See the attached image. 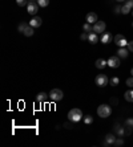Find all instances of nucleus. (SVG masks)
Wrapping results in <instances>:
<instances>
[{
	"mask_svg": "<svg viewBox=\"0 0 133 147\" xmlns=\"http://www.w3.org/2000/svg\"><path fill=\"white\" fill-rule=\"evenodd\" d=\"M68 119L71 121V122H80V121L83 119V113H81V110L80 109H72L69 110V113H68Z\"/></svg>",
	"mask_w": 133,
	"mask_h": 147,
	"instance_id": "nucleus-1",
	"label": "nucleus"
},
{
	"mask_svg": "<svg viewBox=\"0 0 133 147\" xmlns=\"http://www.w3.org/2000/svg\"><path fill=\"white\" fill-rule=\"evenodd\" d=\"M112 113V109H110L109 105H100L97 107V115L101 117V118H108Z\"/></svg>",
	"mask_w": 133,
	"mask_h": 147,
	"instance_id": "nucleus-2",
	"label": "nucleus"
},
{
	"mask_svg": "<svg viewBox=\"0 0 133 147\" xmlns=\"http://www.w3.org/2000/svg\"><path fill=\"white\" fill-rule=\"evenodd\" d=\"M63 97H64V93L60 89H52L51 93H49V98H51L52 102H59L61 101Z\"/></svg>",
	"mask_w": 133,
	"mask_h": 147,
	"instance_id": "nucleus-3",
	"label": "nucleus"
},
{
	"mask_svg": "<svg viewBox=\"0 0 133 147\" xmlns=\"http://www.w3.org/2000/svg\"><path fill=\"white\" fill-rule=\"evenodd\" d=\"M95 82H96V85L99 86V88H104V86L108 85L109 80H108L106 74H97L96 76V78H95Z\"/></svg>",
	"mask_w": 133,
	"mask_h": 147,
	"instance_id": "nucleus-4",
	"label": "nucleus"
},
{
	"mask_svg": "<svg viewBox=\"0 0 133 147\" xmlns=\"http://www.w3.org/2000/svg\"><path fill=\"white\" fill-rule=\"evenodd\" d=\"M113 40H115V44H116L119 48H125L126 45H128V41H126L124 34H116Z\"/></svg>",
	"mask_w": 133,
	"mask_h": 147,
	"instance_id": "nucleus-5",
	"label": "nucleus"
},
{
	"mask_svg": "<svg viewBox=\"0 0 133 147\" xmlns=\"http://www.w3.org/2000/svg\"><path fill=\"white\" fill-rule=\"evenodd\" d=\"M39 8H40V5L38 4V1H29V3L27 4V11H28V13L32 15V16H36V13H38Z\"/></svg>",
	"mask_w": 133,
	"mask_h": 147,
	"instance_id": "nucleus-6",
	"label": "nucleus"
},
{
	"mask_svg": "<svg viewBox=\"0 0 133 147\" xmlns=\"http://www.w3.org/2000/svg\"><path fill=\"white\" fill-rule=\"evenodd\" d=\"M105 28H106V24L104 21H96L95 24H93V32L95 33H104Z\"/></svg>",
	"mask_w": 133,
	"mask_h": 147,
	"instance_id": "nucleus-7",
	"label": "nucleus"
},
{
	"mask_svg": "<svg viewBox=\"0 0 133 147\" xmlns=\"http://www.w3.org/2000/svg\"><path fill=\"white\" fill-rule=\"evenodd\" d=\"M108 65H109L110 68H119L120 66V57L119 56H112V57H109Z\"/></svg>",
	"mask_w": 133,
	"mask_h": 147,
	"instance_id": "nucleus-8",
	"label": "nucleus"
},
{
	"mask_svg": "<svg viewBox=\"0 0 133 147\" xmlns=\"http://www.w3.org/2000/svg\"><path fill=\"white\" fill-rule=\"evenodd\" d=\"M41 23H43V20H41L40 16H33L31 19V21H29V25L33 28H39L41 25Z\"/></svg>",
	"mask_w": 133,
	"mask_h": 147,
	"instance_id": "nucleus-9",
	"label": "nucleus"
},
{
	"mask_svg": "<svg viewBox=\"0 0 133 147\" xmlns=\"http://www.w3.org/2000/svg\"><path fill=\"white\" fill-rule=\"evenodd\" d=\"M85 20H87V23H91V24H95L96 21H99L97 20V15H96L95 12H89V13L87 15Z\"/></svg>",
	"mask_w": 133,
	"mask_h": 147,
	"instance_id": "nucleus-10",
	"label": "nucleus"
},
{
	"mask_svg": "<svg viewBox=\"0 0 133 147\" xmlns=\"http://www.w3.org/2000/svg\"><path fill=\"white\" fill-rule=\"evenodd\" d=\"M113 36L110 33H102V36H101V42L102 44H109V42H112V40H113Z\"/></svg>",
	"mask_w": 133,
	"mask_h": 147,
	"instance_id": "nucleus-11",
	"label": "nucleus"
},
{
	"mask_svg": "<svg viewBox=\"0 0 133 147\" xmlns=\"http://www.w3.org/2000/svg\"><path fill=\"white\" fill-rule=\"evenodd\" d=\"M95 65H96L97 69H104L106 65H108V61H105L104 58H99V60H96Z\"/></svg>",
	"mask_w": 133,
	"mask_h": 147,
	"instance_id": "nucleus-12",
	"label": "nucleus"
},
{
	"mask_svg": "<svg viewBox=\"0 0 133 147\" xmlns=\"http://www.w3.org/2000/svg\"><path fill=\"white\" fill-rule=\"evenodd\" d=\"M48 97H49V94H47V93H44V92H41V93H39V94H38L36 101H38V102H40V103H43V102H45V101L48 99Z\"/></svg>",
	"mask_w": 133,
	"mask_h": 147,
	"instance_id": "nucleus-13",
	"label": "nucleus"
},
{
	"mask_svg": "<svg viewBox=\"0 0 133 147\" xmlns=\"http://www.w3.org/2000/svg\"><path fill=\"white\" fill-rule=\"evenodd\" d=\"M128 55H129V51L126 48H119V51H117V56L121 58H126Z\"/></svg>",
	"mask_w": 133,
	"mask_h": 147,
	"instance_id": "nucleus-14",
	"label": "nucleus"
},
{
	"mask_svg": "<svg viewBox=\"0 0 133 147\" xmlns=\"http://www.w3.org/2000/svg\"><path fill=\"white\" fill-rule=\"evenodd\" d=\"M115 131L117 133V135H119V137H123L124 134H125V127L120 126L119 123H116V125H115Z\"/></svg>",
	"mask_w": 133,
	"mask_h": 147,
	"instance_id": "nucleus-15",
	"label": "nucleus"
},
{
	"mask_svg": "<svg viewBox=\"0 0 133 147\" xmlns=\"http://www.w3.org/2000/svg\"><path fill=\"white\" fill-rule=\"evenodd\" d=\"M105 142L108 144H115V142H116V137H115V135H113V134H106L105 135Z\"/></svg>",
	"mask_w": 133,
	"mask_h": 147,
	"instance_id": "nucleus-16",
	"label": "nucleus"
},
{
	"mask_svg": "<svg viewBox=\"0 0 133 147\" xmlns=\"http://www.w3.org/2000/svg\"><path fill=\"white\" fill-rule=\"evenodd\" d=\"M88 41L91 42V44H96V42L99 41V36H97V33L91 32V33H89V37H88Z\"/></svg>",
	"mask_w": 133,
	"mask_h": 147,
	"instance_id": "nucleus-17",
	"label": "nucleus"
},
{
	"mask_svg": "<svg viewBox=\"0 0 133 147\" xmlns=\"http://www.w3.org/2000/svg\"><path fill=\"white\" fill-rule=\"evenodd\" d=\"M33 33H35V31H33V27H31V25H28L27 27V29L24 31V36H27V37H31V36H33Z\"/></svg>",
	"mask_w": 133,
	"mask_h": 147,
	"instance_id": "nucleus-18",
	"label": "nucleus"
},
{
	"mask_svg": "<svg viewBox=\"0 0 133 147\" xmlns=\"http://www.w3.org/2000/svg\"><path fill=\"white\" fill-rule=\"evenodd\" d=\"M124 97H125V99L128 101V102H133V90H128V92H125Z\"/></svg>",
	"mask_w": 133,
	"mask_h": 147,
	"instance_id": "nucleus-19",
	"label": "nucleus"
},
{
	"mask_svg": "<svg viewBox=\"0 0 133 147\" xmlns=\"http://www.w3.org/2000/svg\"><path fill=\"white\" fill-rule=\"evenodd\" d=\"M83 29L85 32H88V33H91V32H93V25L91 23H85V24L83 25Z\"/></svg>",
	"mask_w": 133,
	"mask_h": 147,
	"instance_id": "nucleus-20",
	"label": "nucleus"
},
{
	"mask_svg": "<svg viewBox=\"0 0 133 147\" xmlns=\"http://www.w3.org/2000/svg\"><path fill=\"white\" fill-rule=\"evenodd\" d=\"M28 25H29V24H27V23H20V24H19V27H17V31L21 32V33H24V31L27 29Z\"/></svg>",
	"mask_w": 133,
	"mask_h": 147,
	"instance_id": "nucleus-21",
	"label": "nucleus"
},
{
	"mask_svg": "<svg viewBox=\"0 0 133 147\" xmlns=\"http://www.w3.org/2000/svg\"><path fill=\"white\" fill-rule=\"evenodd\" d=\"M125 127H128L129 130H133V118H128L125 121Z\"/></svg>",
	"mask_w": 133,
	"mask_h": 147,
	"instance_id": "nucleus-22",
	"label": "nucleus"
},
{
	"mask_svg": "<svg viewBox=\"0 0 133 147\" xmlns=\"http://www.w3.org/2000/svg\"><path fill=\"white\" fill-rule=\"evenodd\" d=\"M130 11H132V8L128 7L126 4H124L123 7H121V13H124V15H128V13L130 12Z\"/></svg>",
	"mask_w": 133,
	"mask_h": 147,
	"instance_id": "nucleus-23",
	"label": "nucleus"
},
{
	"mask_svg": "<svg viewBox=\"0 0 133 147\" xmlns=\"http://www.w3.org/2000/svg\"><path fill=\"white\" fill-rule=\"evenodd\" d=\"M109 82H110V85H112V86H117L120 84V78H119V77H112Z\"/></svg>",
	"mask_w": 133,
	"mask_h": 147,
	"instance_id": "nucleus-24",
	"label": "nucleus"
},
{
	"mask_svg": "<svg viewBox=\"0 0 133 147\" xmlns=\"http://www.w3.org/2000/svg\"><path fill=\"white\" fill-rule=\"evenodd\" d=\"M38 4L40 5V7H48L49 5V0H38Z\"/></svg>",
	"mask_w": 133,
	"mask_h": 147,
	"instance_id": "nucleus-25",
	"label": "nucleus"
},
{
	"mask_svg": "<svg viewBox=\"0 0 133 147\" xmlns=\"http://www.w3.org/2000/svg\"><path fill=\"white\" fill-rule=\"evenodd\" d=\"M92 122H93V117H91V115L84 117V123H85V125H91Z\"/></svg>",
	"mask_w": 133,
	"mask_h": 147,
	"instance_id": "nucleus-26",
	"label": "nucleus"
},
{
	"mask_svg": "<svg viewBox=\"0 0 133 147\" xmlns=\"http://www.w3.org/2000/svg\"><path fill=\"white\" fill-rule=\"evenodd\" d=\"M16 3L19 7H24V5H27L28 4V0H16Z\"/></svg>",
	"mask_w": 133,
	"mask_h": 147,
	"instance_id": "nucleus-27",
	"label": "nucleus"
},
{
	"mask_svg": "<svg viewBox=\"0 0 133 147\" xmlns=\"http://www.w3.org/2000/svg\"><path fill=\"white\" fill-rule=\"evenodd\" d=\"M126 85L129 86V88H133V76L132 77H129V78H126Z\"/></svg>",
	"mask_w": 133,
	"mask_h": 147,
	"instance_id": "nucleus-28",
	"label": "nucleus"
},
{
	"mask_svg": "<svg viewBox=\"0 0 133 147\" xmlns=\"http://www.w3.org/2000/svg\"><path fill=\"white\" fill-rule=\"evenodd\" d=\"M88 37H89L88 32H83V33L80 34V38H81V40H88Z\"/></svg>",
	"mask_w": 133,
	"mask_h": 147,
	"instance_id": "nucleus-29",
	"label": "nucleus"
},
{
	"mask_svg": "<svg viewBox=\"0 0 133 147\" xmlns=\"http://www.w3.org/2000/svg\"><path fill=\"white\" fill-rule=\"evenodd\" d=\"M123 144H124V140L121 139V138L116 139V142H115V146H123Z\"/></svg>",
	"mask_w": 133,
	"mask_h": 147,
	"instance_id": "nucleus-30",
	"label": "nucleus"
},
{
	"mask_svg": "<svg viewBox=\"0 0 133 147\" xmlns=\"http://www.w3.org/2000/svg\"><path fill=\"white\" fill-rule=\"evenodd\" d=\"M125 4L133 9V0H125Z\"/></svg>",
	"mask_w": 133,
	"mask_h": 147,
	"instance_id": "nucleus-31",
	"label": "nucleus"
},
{
	"mask_svg": "<svg viewBox=\"0 0 133 147\" xmlns=\"http://www.w3.org/2000/svg\"><path fill=\"white\" fill-rule=\"evenodd\" d=\"M126 47H128V51H129V52H133V41L128 42V45H126Z\"/></svg>",
	"mask_w": 133,
	"mask_h": 147,
	"instance_id": "nucleus-32",
	"label": "nucleus"
},
{
	"mask_svg": "<svg viewBox=\"0 0 133 147\" xmlns=\"http://www.w3.org/2000/svg\"><path fill=\"white\" fill-rule=\"evenodd\" d=\"M115 13H121V7H120V5L115 7Z\"/></svg>",
	"mask_w": 133,
	"mask_h": 147,
	"instance_id": "nucleus-33",
	"label": "nucleus"
},
{
	"mask_svg": "<svg viewBox=\"0 0 133 147\" xmlns=\"http://www.w3.org/2000/svg\"><path fill=\"white\" fill-rule=\"evenodd\" d=\"M64 126L67 127V129H72V127H71V125H69V123H64Z\"/></svg>",
	"mask_w": 133,
	"mask_h": 147,
	"instance_id": "nucleus-34",
	"label": "nucleus"
},
{
	"mask_svg": "<svg viewBox=\"0 0 133 147\" xmlns=\"http://www.w3.org/2000/svg\"><path fill=\"white\" fill-rule=\"evenodd\" d=\"M110 102H112V103H113V102H115V103H117V99H115V98H112V99H110Z\"/></svg>",
	"mask_w": 133,
	"mask_h": 147,
	"instance_id": "nucleus-35",
	"label": "nucleus"
},
{
	"mask_svg": "<svg viewBox=\"0 0 133 147\" xmlns=\"http://www.w3.org/2000/svg\"><path fill=\"white\" fill-rule=\"evenodd\" d=\"M130 74H132V76H133V68H132V69H130Z\"/></svg>",
	"mask_w": 133,
	"mask_h": 147,
	"instance_id": "nucleus-36",
	"label": "nucleus"
},
{
	"mask_svg": "<svg viewBox=\"0 0 133 147\" xmlns=\"http://www.w3.org/2000/svg\"><path fill=\"white\" fill-rule=\"evenodd\" d=\"M117 1H119V3H121V1H125V0H117Z\"/></svg>",
	"mask_w": 133,
	"mask_h": 147,
	"instance_id": "nucleus-37",
	"label": "nucleus"
},
{
	"mask_svg": "<svg viewBox=\"0 0 133 147\" xmlns=\"http://www.w3.org/2000/svg\"><path fill=\"white\" fill-rule=\"evenodd\" d=\"M29 1H38V0H29Z\"/></svg>",
	"mask_w": 133,
	"mask_h": 147,
	"instance_id": "nucleus-38",
	"label": "nucleus"
},
{
	"mask_svg": "<svg viewBox=\"0 0 133 147\" xmlns=\"http://www.w3.org/2000/svg\"><path fill=\"white\" fill-rule=\"evenodd\" d=\"M132 15H133V9H132Z\"/></svg>",
	"mask_w": 133,
	"mask_h": 147,
	"instance_id": "nucleus-39",
	"label": "nucleus"
},
{
	"mask_svg": "<svg viewBox=\"0 0 133 147\" xmlns=\"http://www.w3.org/2000/svg\"><path fill=\"white\" fill-rule=\"evenodd\" d=\"M132 27H133V23H132Z\"/></svg>",
	"mask_w": 133,
	"mask_h": 147,
	"instance_id": "nucleus-40",
	"label": "nucleus"
}]
</instances>
